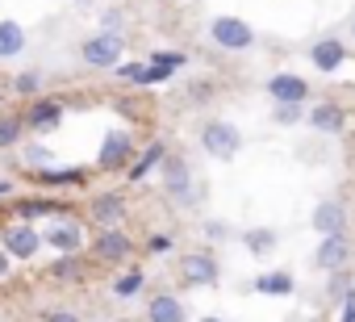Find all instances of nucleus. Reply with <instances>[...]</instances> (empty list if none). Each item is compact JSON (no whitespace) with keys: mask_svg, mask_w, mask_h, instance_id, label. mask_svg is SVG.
<instances>
[{"mask_svg":"<svg viewBox=\"0 0 355 322\" xmlns=\"http://www.w3.org/2000/svg\"><path fill=\"white\" fill-rule=\"evenodd\" d=\"M163 185H167V193H171V201L175 205H197L201 201V185H193V168H189V159H180V155H163Z\"/></svg>","mask_w":355,"mask_h":322,"instance_id":"f257e3e1","label":"nucleus"},{"mask_svg":"<svg viewBox=\"0 0 355 322\" xmlns=\"http://www.w3.org/2000/svg\"><path fill=\"white\" fill-rule=\"evenodd\" d=\"M201 146H205V155H214V159L226 164V159H234L243 151V134L230 121H205L201 126Z\"/></svg>","mask_w":355,"mask_h":322,"instance_id":"f03ea898","label":"nucleus"},{"mask_svg":"<svg viewBox=\"0 0 355 322\" xmlns=\"http://www.w3.org/2000/svg\"><path fill=\"white\" fill-rule=\"evenodd\" d=\"M125 55V38L121 34H92L84 46H80V59L88 67H101V71H113Z\"/></svg>","mask_w":355,"mask_h":322,"instance_id":"7ed1b4c3","label":"nucleus"},{"mask_svg":"<svg viewBox=\"0 0 355 322\" xmlns=\"http://www.w3.org/2000/svg\"><path fill=\"white\" fill-rule=\"evenodd\" d=\"M209 38H214L222 51H251V46H255V30H251V22H243V17H214V22H209Z\"/></svg>","mask_w":355,"mask_h":322,"instance_id":"20e7f679","label":"nucleus"},{"mask_svg":"<svg viewBox=\"0 0 355 322\" xmlns=\"http://www.w3.org/2000/svg\"><path fill=\"white\" fill-rule=\"evenodd\" d=\"M268 96H272V105H305L309 84H305V76H297V71H276V76L268 80Z\"/></svg>","mask_w":355,"mask_h":322,"instance_id":"39448f33","label":"nucleus"},{"mask_svg":"<svg viewBox=\"0 0 355 322\" xmlns=\"http://www.w3.org/2000/svg\"><path fill=\"white\" fill-rule=\"evenodd\" d=\"M309 63L318 67V71H338L343 63H347V42L338 38V34H322L313 46H309Z\"/></svg>","mask_w":355,"mask_h":322,"instance_id":"423d86ee","label":"nucleus"},{"mask_svg":"<svg viewBox=\"0 0 355 322\" xmlns=\"http://www.w3.org/2000/svg\"><path fill=\"white\" fill-rule=\"evenodd\" d=\"M38 247H42L38 226L17 222V226H9V230H5V255H9V260H34V255H38Z\"/></svg>","mask_w":355,"mask_h":322,"instance_id":"0eeeda50","label":"nucleus"},{"mask_svg":"<svg viewBox=\"0 0 355 322\" xmlns=\"http://www.w3.org/2000/svg\"><path fill=\"white\" fill-rule=\"evenodd\" d=\"M130 151H134V138H130L125 130H109V134H105V142H101L96 164H101L105 172H117V168H125V164H130Z\"/></svg>","mask_w":355,"mask_h":322,"instance_id":"6e6552de","label":"nucleus"},{"mask_svg":"<svg viewBox=\"0 0 355 322\" xmlns=\"http://www.w3.org/2000/svg\"><path fill=\"white\" fill-rule=\"evenodd\" d=\"M180 276H184V285H218L222 268L209 251H193V255L180 260Z\"/></svg>","mask_w":355,"mask_h":322,"instance_id":"1a4fd4ad","label":"nucleus"},{"mask_svg":"<svg viewBox=\"0 0 355 322\" xmlns=\"http://www.w3.org/2000/svg\"><path fill=\"white\" fill-rule=\"evenodd\" d=\"M26 126H30L34 134L59 130V126H63V105H59L55 96H38V101L30 105V113H26Z\"/></svg>","mask_w":355,"mask_h":322,"instance_id":"9d476101","label":"nucleus"},{"mask_svg":"<svg viewBox=\"0 0 355 322\" xmlns=\"http://www.w3.org/2000/svg\"><path fill=\"white\" fill-rule=\"evenodd\" d=\"M343 126H347V113H343L334 101H318V105L309 109V130H313V134L334 138V134H343Z\"/></svg>","mask_w":355,"mask_h":322,"instance_id":"9b49d317","label":"nucleus"},{"mask_svg":"<svg viewBox=\"0 0 355 322\" xmlns=\"http://www.w3.org/2000/svg\"><path fill=\"white\" fill-rule=\"evenodd\" d=\"M184 63H189L184 51H155V55L146 59V76H142V84H163V80H171L175 71H180Z\"/></svg>","mask_w":355,"mask_h":322,"instance_id":"f8f14e48","label":"nucleus"},{"mask_svg":"<svg viewBox=\"0 0 355 322\" xmlns=\"http://www.w3.org/2000/svg\"><path fill=\"white\" fill-rule=\"evenodd\" d=\"M313 230H318L322 239H326V235H343V230H347V205L334 201V197L318 201V210H313Z\"/></svg>","mask_w":355,"mask_h":322,"instance_id":"ddd939ff","label":"nucleus"},{"mask_svg":"<svg viewBox=\"0 0 355 322\" xmlns=\"http://www.w3.org/2000/svg\"><path fill=\"white\" fill-rule=\"evenodd\" d=\"M42 243H51V247H59V251L67 255V251H76V247L84 243V222H76V218H59L55 226H46Z\"/></svg>","mask_w":355,"mask_h":322,"instance_id":"4468645a","label":"nucleus"},{"mask_svg":"<svg viewBox=\"0 0 355 322\" xmlns=\"http://www.w3.org/2000/svg\"><path fill=\"white\" fill-rule=\"evenodd\" d=\"M347 255H351L347 235H326V239H322V247H318V255H313V264H318L322 272H338V268L347 264Z\"/></svg>","mask_w":355,"mask_h":322,"instance_id":"2eb2a0df","label":"nucleus"},{"mask_svg":"<svg viewBox=\"0 0 355 322\" xmlns=\"http://www.w3.org/2000/svg\"><path fill=\"white\" fill-rule=\"evenodd\" d=\"M146 322H189V310L180 297H171V293H159L146 301Z\"/></svg>","mask_w":355,"mask_h":322,"instance_id":"dca6fc26","label":"nucleus"},{"mask_svg":"<svg viewBox=\"0 0 355 322\" xmlns=\"http://www.w3.org/2000/svg\"><path fill=\"white\" fill-rule=\"evenodd\" d=\"M134 251V243L117 230V226H101V239H96V255L105 260V264H117V260H125Z\"/></svg>","mask_w":355,"mask_h":322,"instance_id":"f3484780","label":"nucleus"},{"mask_svg":"<svg viewBox=\"0 0 355 322\" xmlns=\"http://www.w3.org/2000/svg\"><path fill=\"white\" fill-rule=\"evenodd\" d=\"M239 239H243V247H247L251 255H272L276 243H280V235H276L272 226H251V230H243Z\"/></svg>","mask_w":355,"mask_h":322,"instance_id":"a211bd4d","label":"nucleus"},{"mask_svg":"<svg viewBox=\"0 0 355 322\" xmlns=\"http://www.w3.org/2000/svg\"><path fill=\"white\" fill-rule=\"evenodd\" d=\"M21 51H26V30L13 17H5L0 22V59H17Z\"/></svg>","mask_w":355,"mask_h":322,"instance_id":"6ab92c4d","label":"nucleus"},{"mask_svg":"<svg viewBox=\"0 0 355 322\" xmlns=\"http://www.w3.org/2000/svg\"><path fill=\"white\" fill-rule=\"evenodd\" d=\"M121 214H125V205H121L117 193H101V197H92V218H96L101 226H117Z\"/></svg>","mask_w":355,"mask_h":322,"instance_id":"aec40b11","label":"nucleus"},{"mask_svg":"<svg viewBox=\"0 0 355 322\" xmlns=\"http://www.w3.org/2000/svg\"><path fill=\"white\" fill-rule=\"evenodd\" d=\"M293 289H297L293 272H263V276H255V293H268V297H288Z\"/></svg>","mask_w":355,"mask_h":322,"instance_id":"412c9836","label":"nucleus"},{"mask_svg":"<svg viewBox=\"0 0 355 322\" xmlns=\"http://www.w3.org/2000/svg\"><path fill=\"white\" fill-rule=\"evenodd\" d=\"M163 155H167V151H163L159 142H150V146L142 151V159H138V164L130 168V180H146V176H150V172H155V168L163 164Z\"/></svg>","mask_w":355,"mask_h":322,"instance_id":"4be33fe9","label":"nucleus"},{"mask_svg":"<svg viewBox=\"0 0 355 322\" xmlns=\"http://www.w3.org/2000/svg\"><path fill=\"white\" fill-rule=\"evenodd\" d=\"M21 134H26V117H17V113H5V117H0V151L17 146Z\"/></svg>","mask_w":355,"mask_h":322,"instance_id":"5701e85b","label":"nucleus"},{"mask_svg":"<svg viewBox=\"0 0 355 322\" xmlns=\"http://www.w3.org/2000/svg\"><path fill=\"white\" fill-rule=\"evenodd\" d=\"M38 180H42V185H80L84 172H76V168H42Z\"/></svg>","mask_w":355,"mask_h":322,"instance_id":"b1692460","label":"nucleus"},{"mask_svg":"<svg viewBox=\"0 0 355 322\" xmlns=\"http://www.w3.org/2000/svg\"><path fill=\"white\" fill-rule=\"evenodd\" d=\"M142 285H146V276H142V268H134V272H125V276L113 280V297H134Z\"/></svg>","mask_w":355,"mask_h":322,"instance_id":"393cba45","label":"nucleus"},{"mask_svg":"<svg viewBox=\"0 0 355 322\" xmlns=\"http://www.w3.org/2000/svg\"><path fill=\"white\" fill-rule=\"evenodd\" d=\"M272 121L276 126H301L305 121V105H272Z\"/></svg>","mask_w":355,"mask_h":322,"instance_id":"a878e982","label":"nucleus"},{"mask_svg":"<svg viewBox=\"0 0 355 322\" xmlns=\"http://www.w3.org/2000/svg\"><path fill=\"white\" fill-rule=\"evenodd\" d=\"M347 293H351V272H347V268L330 272V297H334V301H343Z\"/></svg>","mask_w":355,"mask_h":322,"instance_id":"bb28decb","label":"nucleus"},{"mask_svg":"<svg viewBox=\"0 0 355 322\" xmlns=\"http://www.w3.org/2000/svg\"><path fill=\"white\" fill-rule=\"evenodd\" d=\"M26 164H30L34 172H42V168H51V164H55V155H51L46 146H30V151H26Z\"/></svg>","mask_w":355,"mask_h":322,"instance_id":"cd10ccee","label":"nucleus"},{"mask_svg":"<svg viewBox=\"0 0 355 322\" xmlns=\"http://www.w3.org/2000/svg\"><path fill=\"white\" fill-rule=\"evenodd\" d=\"M113 71H117L125 84H142V76H146V63H117Z\"/></svg>","mask_w":355,"mask_h":322,"instance_id":"c85d7f7f","label":"nucleus"},{"mask_svg":"<svg viewBox=\"0 0 355 322\" xmlns=\"http://www.w3.org/2000/svg\"><path fill=\"white\" fill-rule=\"evenodd\" d=\"M13 88H17L21 96H30V92H38V76H34V71H21V76L13 80Z\"/></svg>","mask_w":355,"mask_h":322,"instance_id":"c756f323","label":"nucleus"},{"mask_svg":"<svg viewBox=\"0 0 355 322\" xmlns=\"http://www.w3.org/2000/svg\"><path fill=\"white\" fill-rule=\"evenodd\" d=\"M51 210H55L51 201H21V214H26V218H42V214H51Z\"/></svg>","mask_w":355,"mask_h":322,"instance_id":"7c9ffc66","label":"nucleus"},{"mask_svg":"<svg viewBox=\"0 0 355 322\" xmlns=\"http://www.w3.org/2000/svg\"><path fill=\"white\" fill-rule=\"evenodd\" d=\"M146 247H150V251H167V247H171V239H167V235H150V239H146Z\"/></svg>","mask_w":355,"mask_h":322,"instance_id":"2f4dec72","label":"nucleus"},{"mask_svg":"<svg viewBox=\"0 0 355 322\" xmlns=\"http://www.w3.org/2000/svg\"><path fill=\"white\" fill-rule=\"evenodd\" d=\"M71 272H76V260H71V255H63V260L55 264V276H71Z\"/></svg>","mask_w":355,"mask_h":322,"instance_id":"473e14b6","label":"nucleus"},{"mask_svg":"<svg viewBox=\"0 0 355 322\" xmlns=\"http://www.w3.org/2000/svg\"><path fill=\"white\" fill-rule=\"evenodd\" d=\"M343 322H355V293L343 297Z\"/></svg>","mask_w":355,"mask_h":322,"instance_id":"72a5a7b5","label":"nucleus"},{"mask_svg":"<svg viewBox=\"0 0 355 322\" xmlns=\"http://www.w3.org/2000/svg\"><path fill=\"white\" fill-rule=\"evenodd\" d=\"M46 322H80L76 314H67V310H59V314H46Z\"/></svg>","mask_w":355,"mask_h":322,"instance_id":"f704fd0d","label":"nucleus"},{"mask_svg":"<svg viewBox=\"0 0 355 322\" xmlns=\"http://www.w3.org/2000/svg\"><path fill=\"white\" fill-rule=\"evenodd\" d=\"M205 230H209V239H226V226H222V222H209Z\"/></svg>","mask_w":355,"mask_h":322,"instance_id":"c9c22d12","label":"nucleus"},{"mask_svg":"<svg viewBox=\"0 0 355 322\" xmlns=\"http://www.w3.org/2000/svg\"><path fill=\"white\" fill-rule=\"evenodd\" d=\"M9 276V255H5V247H0V280Z\"/></svg>","mask_w":355,"mask_h":322,"instance_id":"e433bc0d","label":"nucleus"},{"mask_svg":"<svg viewBox=\"0 0 355 322\" xmlns=\"http://www.w3.org/2000/svg\"><path fill=\"white\" fill-rule=\"evenodd\" d=\"M201 322H226V318H218V314H205V318H201Z\"/></svg>","mask_w":355,"mask_h":322,"instance_id":"4c0bfd02","label":"nucleus"},{"mask_svg":"<svg viewBox=\"0 0 355 322\" xmlns=\"http://www.w3.org/2000/svg\"><path fill=\"white\" fill-rule=\"evenodd\" d=\"M0 197H9V180H0Z\"/></svg>","mask_w":355,"mask_h":322,"instance_id":"58836bf2","label":"nucleus"},{"mask_svg":"<svg viewBox=\"0 0 355 322\" xmlns=\"http://www.w3.org/2000/svg\"><path fill=\"white\" fill-rule=\"evenodd\" d=\"M351 38H355V17H351Z\"/></svg>","mask_w":355,"mask_h":322,"instance_id":"ea45409f","label":"nucleus"}]
</instances>
